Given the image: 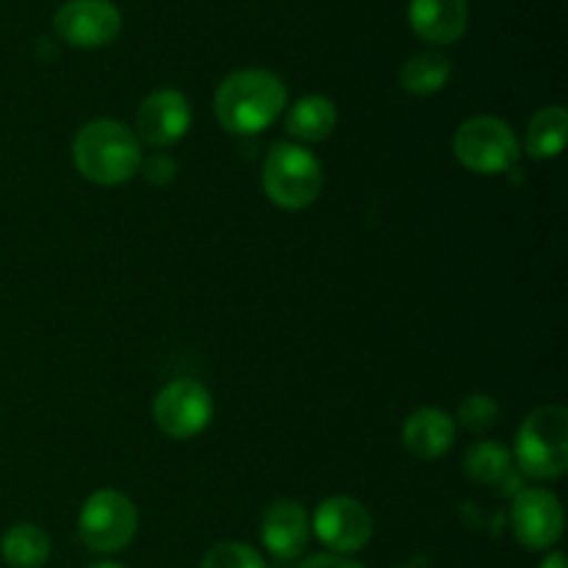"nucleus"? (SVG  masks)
<instances>
[{
    "instance_id": "1",
    "label": "nucleus",
    "mask_w": 568,
    "mask_h": 568,
    "mask_svg": "<svg viewBox=\"0 0 568 568\" xmlns=\"http://www.w3.org/2000/svg\"><path fill=\"white\" fill-rule=\"evenodd\" d=\"M286 109V83L270 70H236L216 87L214 111L220 125L236 136L266 131Z\"/></svg>"
},
{
    "instance_id": "2",
    "label": "nucleus",
    "mask_w": 568,
    "mask_h": 568,
    "mask_svg": "<svg viewBox=\"0 0 568 568\" xmlns=\"http://www.w3.org/2000/svg\"><path fill=\"white\" fill-rule=\"evenodd\" d=\"M72 164L98 186H120L142 166V142L116 120H92L72 139Z\"/></svg>"
},
{
    "instance_id": "3",
    "label": "nucleus",
    "mask_w": 568,
    "mask_h": 568,
    "mask_svg": "<svg viewBox=\"0 0 568 568\" xmlns=\"http://www.w3.org/2000/svg\"><path fill=\"white\" fill-rule=\"evenodd\" d=\"M514 464L532 480H558L568 469V410L564 405L536 408L516 433Z\"/></svg>"
},
{
    "instance_id": "4",
    "label": "nucleus",
    "mask_w": 568,
    "mask_h": 568,
    "mask_svg": "<svg viewBox=\"0 0 568 568\" xmlns=\"http://www.w3.org/2000/svg\"><path fill=\"white\" fill-rule=\"evenodd\" d=\"M261 178H264L266 197L286 211H303L314 205L325 186L320 159L297 142L272 144Z\"/></svg>"
},
{
    "instance_id": "5",
    "label": "nucleus",
    "mask_w": 568,
    "mask_h": 568,
    "mask_svg": "<svg viewBox=\"0 0 568 568\" xmlns=\"http://www.w3.org/2000/svg\"><path fill=\"white\" fill-rule=\"evenodd\" d=\"M453 153L477 175H499L519 161L521 144L514 128L499 116H471L455 131Z\"/></svg>"
},
{
    "instance_id": "6",
    "label": "nucleus",
    "mask_w": 568,
    "mask_h": 568,
    "mask_svg": "<svg viewBox=\"0 0 568 568\" xmlns=\"http://www.w3.org/2000/svg\"><path fill=\"white\" fill-rule=\"evenodd\" d=\"M139 527L136 505L114 488L94 491L78 516V536L83 547L98 555H114L133 541Z\"/></svg>"
},
{
    "instance_id": "7",
    "label": "nucleus",
    "mask_w": 568,
    "mask_h": 568,
    "mask_svg": "<svg viewBox=\"0 0 568 568\" xmlns=\"http://www.w3.org/2000/svg\"><path fill=\"white\" fill-rule=\"evenodd\" d=\"M214 416V399L200 381L181 377L166 383L153 403V419L166 438L186 442L200 436Z\"/></svg>"
},
{
    "instance_id": "8",
    "label": "nucleus",
    "mask_w": 568,
    "mask_h": 568,
    "mask_svg": "<svg viewBox=\"0 0 568 568\" xmlns=\"http://www.w3.org/2000/svg\"><path fill=\"white\" fill-rule=\"evenodd\" d=\"M516 541L532 552H547L564 536V505L547 488H521L510 505Z\"/></svg>"
},
{
    "instance_id": "9",
    "label": "nucleus",
    "mask_w": 568,
    "mask_h": 568,
    "mask_svg": "<svg viewBox=\"0 0 568 568\" xmlns=\"http://www.w3.org/2000/svg\"><path fill=\"white\" fill-rule=\"evenodd\" d=\"M122 14L111 0H67L53 17V31L72 48H103L116 39Z\"/></svg>"
},
{
    "instance_id": "10",
    "label": "nucleus",
    "mask_w": 568,
    "mask_h": 568,
    "mask_svg": "<svg viewBox=\"0 0 568 568\" xmlns=\"http://www.w3.org/2000/svg\"><path fill=\"white\" fill-rule=\"evenodd\" d=\"M314 532L327 549L336 555H349L364 549L375 532V519L369 508L355 497H327L314 514Z\"/></svg>"
},
{
    "instance_id": "11",
    "label": "nucleus",
    "mask_w": 568,
    "mask_h": 568,
    "mask_svg": "<svg viewBox=\"0 0 568 568\" xmlns=\"http://www.w3.org/2000/svg\"><path fill=\"white\" fill-rule=\"evenodd\" d=\"M192 125V105L178 89H159L148 94L136 111V131L150 148H170L181 142Z\"/></svg>"
},
{
    "instance_id": "12",
    "label": "nucleus",
    "mask_w": 568,
    "mask_h": 568,
    "mask_svg": "<svg viewBox=\"0 0 568 568\" xmlns=\"http://www.w3.org/2000/svg\"><path fill=\"white\" fill-rule=\"evenodd\" d=\"M311 538V521L297 499H275L261 516V541L277 560H294L303 555Z\"/></svg>"
},
{
    "instance_id": "13",
    "label": "nucleus",
    "mask_w": 568,
    "mask_h": 568,
    "mask_svg": "<svg viewBox=\"0 0 568 568\" xmlns=\"http://www.w3.org/2000/svg\"><path fill=\"white\" fill-rule=\"evenodd\" d=\"M410 31L430 44H455L469 26V0H410Z\"/></svg>"
},
{
    "instance_id": "14",
    "label": "nucleus",
    "mask_w": 568,
    "mask_h": 568,
    "mask_svg": "<svg viewBox=\"0 0 568 568\" xmlns=\"http://www.w3.org/2000/svg\"><path fill=\"white\" fill-rule=\"evenodd\" d=\"M455 430H458V425L447 410L419 408L405 419L403 444L414 458L436 460L453 449Z\"/></svg>"
},
{
    "instance_id": "15",
    "label": "nucleus",
    "mask_w": 568,
    "mask_h": 568,
    "mask_svg": "<svg viewBox=\"0 0 568 568\" xmlns=\"http://www.w3.org/2000/svg\"><path fill=\"white\" fill-rule=\"evenodd\" d=\"M464 471L471 483L477 486L494 488L499 494H516L519 488V469L514 464V455L497 442H477L466 449L464 455Z\"/></svg>"
},
{
    "instance_id": "16",
    "label": "nucleus",
    "mask_w": 568,
    "mask_h": 568,
    "mask_svg": "<svg viewBox=\"0 0 568 568\" xmlns=\"http://www.w3.org/2000/svg\"><path fill=\"white\" fill-rule=\"evenodd\" d=\"M338 111L336 103L325 94H305L297 103L288 109L286 114V131L288 136L303 142H325L333 131H336Z\"/></svg>"
},
{
    "instance_id": "17",
    "label": "nucleus",
    "mask_w": 568,
    "mask_h": 568,
    "mask_svg": "<svg viewBox=\"0 0 568 568\" xmlns=\"http://www.w3.org/2000/svg\"><path fill=\"white\" fill-rule=\"evenodd\" d=\"M449 75H453V61L442 50H422V53L410 55L399 70V83L408 94H436L447 87Z\"/></svg>"
},
{
    "instance_id": "18",
    "label": "nucleus",
    "mask_w": 568,
    "mask_h": 568,
    "mask_svg": "<svg viewBox=\"0 0 568 568\" xmlns=\"http://www.w3.org/2000/svg\"><path fill=\"white\" fill-rule=\"evenodd\" d=\"M568 136V111L564 105H547L530 120L525 133L527 153L536 161L558 159L566 148Z\"/></svg>"
},
{
    "instance_id": "19",
    "label": "nucleus",
    "mask_w": 568,
    "mask_h": 568,
    "mask_svg": "<svg viewBox=\"0 0 568 568\" xmlns=\"http://www.w3.org/2000/svg\"><path fill=\"white\" fill-rule=\"evenodd\" d=\"M0 555L11 568H42L50 558V536L37 525H14L0 541Z\"/></svg>"
},
{
    "instance_id": "20",
    "label": "nucleus",
    "mask_w": 568,
    "mask_h": 568,
    "mask_svg": "<svg viewBox=\"0 0 568 568\" xmlns=\"http://www.w3.org/2000/svg\"><path fill=\"white\" fill-rule=\"evenodd\" d=\"M200 568H266V564L258 549H253L250 544L222 541L205 552Z\"/></svg>"
},
{
    "instance_id": "21",
    "label": "nucleus",
    "mask_w": 568,
    "mask_h": 568,
    "mask_svg": "<svg viewBox=\"0 0 568 568\" xmlns=\"http://www.w3.org/2000/svg\"><path fill=\"white\" fill-rule=\"evenodd\" d=\"M499 405L497 399L488 394H469L464 403L458 405V425L466 427L469 433H486L497 425Z\"/></svg>"
},
{
    "instance_id": "22",
    "label": "nucleus",
    "mask_w": 568,
    "mask_h": 568,
    "mask_svg": "<svg viewBox=\"0 0 568 568\" xmlns=\"http://www.w3.org/2000/svg\"><path fill=\"white\" fill-rule=\"evenodd\" d=\"M139 170L144 172L148 183H153V186H166V183L175 181V175H178L175 159H170L166 153L150 155L148 161L142 159V166H139Z\"/></svg>"
},
{
    "instance_id": "23",
    "label": "nucleus",
    "mask_w": 568,
    "mask_h": 568,
    "mask_svg": "<svg viewBox=\"0 0 568 568\" xmlns=\"http://www.w3.org/2000/svg\"><path fill=\"white\" fill-rule=\"evenodd\" d=\"M300 568H364L355 560H349L347 555H336V552H322V555H311L305 558Z\"/></svg>"
},
{
    "instance_id": "24",
    "label": "nucleus",
    "mask_w": 568,
    "mask_h": 568,
    "mask_svg": "<svg viewBox=\"0 0 568 568\" xmlns=\"http://www.w3.org/2000/svg\"><path fill=\"white\" fill-rule=\"evenodd\" d=\"M538 568H566V555L564 552H552L544 558V564Z\"/></svg>"
},
{
    "instance_id": "25",
    "label": "nucleus",
    "mask_w": 568,
    "mask_h": 568,
    "mask_svg": "<svg viewBox=\"0 0 568 568\" xmlns=\"http://www.w3.org/2000/svg\"><path fill=\"white\" fill-rule=\"evenodd\" d=\"M87 568H125V566L114 564V560H94V564H89Z\"/></svg>"
},
{
    "instance_id": "26",
    "label": "nucleus",
    "mask_w": 568,
    "mask_h": 568,
    "mask_svg": "<svg viewBox=\"0 0 568 568\" xmlns=\"http://www.w3.org/2000/svg\"><path fill=\"white\" fill-rule=\"evenodd\" d=\"M403 568H414V566H403Z\"/></svg>"
}]
</instances>
